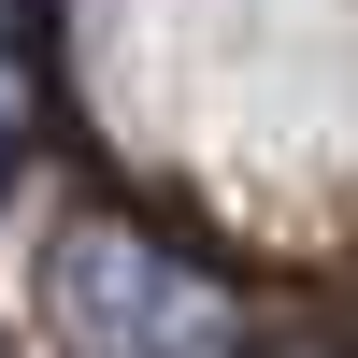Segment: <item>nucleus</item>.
<instances>
[{"instance_id": "2", "label": "nucleus", "mask_w": 358, "mask_h": 358, "mask_svg": "<svg viewBox=\"0 0 358 358\" xmlns=\"http://www.w3.org/2000/svg\"><path fill=\"white\" fill-rule=\"evenodd\" d=\"M287 358H315V344H287Z\"/></svg>"}, {"instance_id": "1", "label": "nucleus", "mask_w": 358, "mask_h": 358, "mask_svg": "<svg viewBox=\"0 0 358 358\" xmlns=\"http://www.w3.org/2000/svg\"><path fill=\"white\" fill-rule=\"evenodd\" d=\"M29 315L57 358H229V287L143 244L129 215H57L29 258Z\"/></svg>"}]
</instances>
